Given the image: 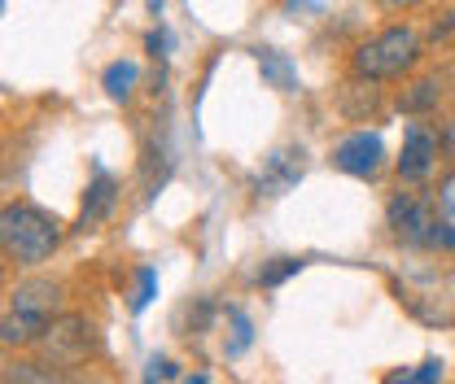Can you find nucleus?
<instances>
[{
	"mask_svg": "<svg viewBox=\"0 0 455 384\" xmlns=\"http://www.w3.org/2000/svg\"><path fill=\"white\" fill-rule=\"evenodd\" d=\"M381 384H420V380H416V367H395Z\"/></svg>",
	"mask_w": 455,
	"mask_h": 384,
	"instance_id": "19",
	"label": "nucleus"
},
{
	"mask_svg": "<svg viewBox=\"0 0 455 384\" xmlns=\"http://www.w3.org/2000/svg\"><path fill=\"white\" fill-rule=\"evenodd\" d=\"M302 267H307L302 258H272V263L259 271V284H263V288H276V284H284L289 275H298Z\"/></svg>",
	"mask_w": 455,
	"mask_h": 384,
	"instance_id": "14",
	"label": "nucleus"
},
{
	"mask_svg": "<svg viewBox=\"0 0 455 384\" xmlns=\"http://www.w3.org/2000/svg\"><path fill=\"white\" fill-rule=\"evenodd\" d=\"M9 384H49V380H44V372H36V367H18Z\"/></svg>",
	"mask_w": 455,
	"mask_h": 384,
	"instance_id": "18",
	"label": "nucleus"
},
{
	"mask_svg": "<svg viewBox=\"0 0 455 384\" xmlns=\"http://www.w3.org/2000/svg\"><path fill=\"white\" fill-rule=\"evenodd\" d=\"M377 4H386V9H411L416 0H377Z\"/></svg>",
	"mask_w": 455,
	"mask_h": 384,
	"instance_id": "21",
	"label": "nucleus"
},
{
	"mask_svg": "<svg viewBox=\"0 0 455 384\" xmlns=\"http://www.w3.org/2000/svg\"><path fill=\"white\" fill-rule=\"evenodd\" d=\"M154 293H158V271H154V267H145V271H140V284H136V297H132V310L140 315V310L154 302Z\"/></svg>",
	"mask_w": 455,
	"mask_h": 384,
	"instance_id": "15",
	"label": "nucleus"
},
{
	"mask_svg": "<svg viewBox=\"0 0 455 384\" xmlns=\"http://www.w3.org/2000/svg\"><path fill=\"white\" fill-rule=\"evenodd\" d=\"M381 162H386V145H381L377 131H350L333 149V166L355 175V179H372L381 170Z\"/></svg>",
	"mask_w": 455,
	"mask_h": 384,
	"instance_id": "5",
	"label": "nucleus"
},
{
	"mask_svg": "<svg viewBox=\"0 0 455 384\" xmlns=\"http://www.w3.org/2000/svg\"><path fill=\"white\" fill-rule=\"evenodd\" d=\"M61 319V288L53 279H27L9 293L0 310V341L4 345H40L44 332Z\"/></svg>",
	"mask_w": 455,
	"mask_h": 384,
	"instance_id": "1",
	"label": "nucleus"
},
{
	"mask_svg": "<svg viewBox=\"0 0 455 384\" xmlns=\"http://www.w3.org/2000/svg\"><path fill=\"white\" fill-rule=\"evenodd\" d=\"M302 175H307V153H302L298 145L272 149V153L263 158V170L254 175V192H259V197H281Z\"/></svg>",
	"mask_w": 455,
	"mask_h": 384,
	"instance_id": "6",
	"label": "nucleus"
},
{
	"mask_svg": "<svg viewBox=\"0 0 455 384\" xmlns=\"http://www.w3.org/2000/svg\"><path fill=\"white\" fill-rule=\"evenodd\" d=\"M145 4H149V13H154V18H158V13H163V4H167V0H145Z\"/></svg>",
	"mask_w": 455,
	"mask_h": 384,
	"instance_id": "22",
	"label": "nucleus"
},
{
	"mask_svg": "<svg viewBox=\"0 0 455 384\" xmlns=\"http://www.w3.org/2000/svg\"><path fill=\"white\" fill-rule=\"evenodd\" d=\"M136 79H140V66L136 61H110L106 74H101V83H106V92H110L114 101H127L132 88H136Z\"/></svg>",
	"mask_w": 455,
	"mask_h": 384,
	"instance_id": "11",
	"label": "nucleus"
},
{
	"mask_svg": "<svg viewBox=\"0 0 455 384\" xmlns=\"http://www.w3.org/2000/svg\"><path fill=\"white\" fill-rule=\"evenodd\" d=\"M259 70H263V79L276 88V92H293L298 88V70H293V61L284 53H276V49H259Z\"/></svg>",
	"mask_w": 455,
	"mask_h": 384,
	"instance_id": "10",
	"label": "nucleus"
},
{
	"mask_svg": "<svg viewBox=\"0 0 455 384\" xmlns=\"http://www.w3.org/2000/svg\"><path fill=\"white\" fill-rule=\"evenodd\" d=\"M434 162H438V136H434L429 127L411 122V127H407V136H403L398 175H403V179H411V184H420V179H429Z\"/></svg>",
	"mask_w": 455,
	"mask_h": 384,
	"instance_id": "8",
	"label": "nucleus"
},
{
	"mask_svg": "<svg viewBox=\"0 0 455 384\" xmlns=\"http://www.w3.org/2000/svg\"><path fill=\"white\" fill-rule=\"evenodd\" d=\"M184 384H211V380H206V376H188Z\"/></svg>",
	"mask_w": 455,
	"mask_h": 384,
	"instance_id": "23",
	"label": "nucleus"
},
{
	"mask_svg": "<svg viewBox=\"0 0 455 384\" xmlns=\"http://www.w3.org/2000/svg\"><path fill=\"white\" fill-rule=\"evenodd\" d=\"M0 288H4V263H0Z\"/></svg>",
	"mask_w": 455,
	"mask_h": 384,
	"instance_id": "24",
	"label": "nucleus"
},
{
	"mask_svg": "<svg viewBox=\"0 0 455 384\" xmlns=\"http://www.w3.org/2000/svg\"><path fill=\"white\" fill-rule=\"evenodd\" d=\"M434 206L425 201V197H416V192H403L390 201V227H395L398 240H407V245H429V231H434Z\"/></svg>",
	"mask_w": 455,
	"mask_h": 384,
	"instance_id": "7",
	"label": "nucleus"
},
{
	"mask_svg": "<svg viewBox=\"0 0 455 384\" xmlns=\"http://www.w3.org/2000/svg\"><path fill=\"white\" fill-rule=\"evenodd\" d=\"M175 376V363L171 358H149V372H145V384H163Z\"/></svg>",
	"mask_w": 455,
	"mask_h": 384,
	"instance_id": "16",
	"label": "nucleus"
},
{
	"mask_svg": "<svg viewBox=\"0 0 455 384\" xmlns=\"http://www.w3.org/2000/svg\"><path fill=\"white\" fill-rule=\"evenodd\" d=\"M398 106H403L407 114L438 106V83H434V79H420V83H411V88H407V92L398 97Z\"/></svg>",
	"mask_w": 455,
	"mask_h": 384,
	"instance_id": "13",
	"label": "nucleus"
},
{
	"mask_svg": "<svg viewBox=\"0 0 455 384\" xmlns=\"http://www.w3.org/2000/svg\"><path fill=\"white\" fill-rule=\"evenodd\" d=\"M44 354H49V367H75L88 358L92 349V324L79 319V315H61L53 328L44 332Z\"/></svg>",
	"mask_w": 455,
	"mask_h": 384,
	"instance_id": "4",
	"label": "nucleus"
},
{
	"mask_svg": "<svg viewBox=\"0 0 455 384\" xmlns=\"http://www.w3.org/2000/svg\"><path fill=\"white\" fill-rule=\"evenodd\" d=\"M443 145H447V153L455 158V118L447 122V131H443Z\"/></svg>",
	"mask_w": 455,
	"mask_h": 384,
	"instance_id": "20",
	"label": "nucleus"
},
{
	"mask_svg": "<svg viewBox=\"0 0 455 384\" xmlns=\"http://www.w3.org/2000/svg\"><path fill=\"white\" fill-rule=\"evenodd\" d=\"M114 201H118V184H114V175L97 170V175H92V184H88L84 210H79V227H97V223L114 210Z\"/></svg>",
	"mask_w": 455,
	"mask_h": 384,
	"instance_id": "9",
	"label": "nucleus"
},
{
	"mask_svg": "<svg viewBox=\"0 0 455 384\" xmlns=\"http://www.w3.org/2000/svg\"><path fill=\"white\" fill-rule=\"evenodd\" d=\"M61 245V223L27 201L0 206V254L13 258L18 267H40L49 263Z\"/></svg>",
	"mask_w": 455,
	"mask_h": 384,
	"instance_id": "2",
	"label": "nucleus"
},
{
	"mask_svg": "<svg viewBox=\"0 0 455 384\" xmlns=\"http://www.w3.org/2000/svg\"><path fill=\"white\" fill-rule=\"evenodd\" d=\"M228 324H232V341L224 345V354L228 358H241V354L254 345V324H250V315H245V310H236V306L228 310Z\"/></svg>",
	"mask_w": 455,
	"mask_h": 384,
	"instance_id": "12",
	"label": "nucleus"
},
{
	"mask_svg": "<svg viewBox=\"0 0 455 384\" xmlns=\"http://www.w3.org/2000/svg\"><path fill=\"white\" fill-rule=\"evenodd\" d=\"M420 61V35L411 27H386L355 49V70L363 79H398Z\"/></svg>",
	"mask_w": 455,
	"mask_h": 384,
	"instance_id": "3",
	"label": "nucleus"
},
{
	"mask_svg": "<svg viewBox=\"0 0 455 384\" xmlns=\"http://www.w3.org/2000/svg\"><path fill=\"white\" fill-rule=\"evenodd\" d=\"M416 380L420 384H443V358H425L416 367Z\"/></svg>",
	"mask_w": 455,
	"mask_h": 384,
	"instance_id": "17",
	"label": "nucleus"
}]
</instances>
